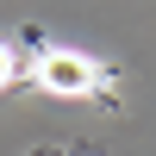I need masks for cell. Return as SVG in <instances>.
Wrapping results in <instances>:
<instances>
[{"instance_id": "obj_1", "label": "cell", "mask_w": 156, "mask_h": 156, "mask_svg": "<svg viewBox=\"0 0 156 156\" xmlns=\"http://www.w3.org/2000/svg\"><path fill=\"white\" fill-rule=\"evenodd\" d=\"M37 87H44L50 100H87L100 87V69H94V56L87 50H44L37 56Z\"/></svg>"}, {"instance_id": "obj_2", "label": "cell", "mask_w": 156, "mask_h": 156, "mask_svg": "<svg viewBox=\"0 0 156 156\" xmlns=\"http://www.w3.org/2000/svg\"><path fill=\"white\" fill-rule=\"evenodd\" d=\"M12 75H19V62H12V50H6V44H0V87H6V81H12Z\"/></svg>"}]
</instances>
